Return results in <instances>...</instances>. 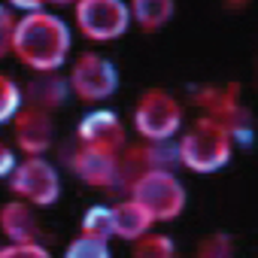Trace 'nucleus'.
Segmentation results:
<instances>
[{"label":"nucleus","mask_w":258,"mask_h":258,"mask_svg":"<svg viewBox=\"0 0 258 258\" xmlns=\"http://www.w3.org/2000/svg\"><path fill=\"white\" fill-rule=\"evenodd\" d=\"M67 85L76 97H82L88 103H100V100L112 97V91L118 88V70L109 58H103L97 52H85L73 61Z\"/></svg>","instance_id":"423d86ee"},{"label":"nucleus","mask_w":258,"mask_h":258,"mask_svg":"<svg viewBox=\"0 0 258 258\" xmlns=\"http://www.w3.org/2000/svg\"><path fill=\"white\" fill-rule=\"evenodd\" d=\"M0 258H52L46 246L34 243H10V246H0Z\"/></svg>","instance_id":"aec40b11"},{"label":"nucleus","mask_w":258,"mask_h":258,"mask_svg":"<svg viewBox=\"0 0 258 258\" xmlns=\"http://www.w3.org/2000/svg\"><path fill=\"white\" fill-rule=\"evenodd\" d=\"M16 170V152L10 149V146H4V143H0V179H4V176H10Z\"/></svg>","instance_id":"4be33fe9"},{"label":"nucleus","mask_w":258,"mask_h":258,"mask_svg":"<svg viewBox=\"0 0 258 258\" xmlns=\"http://www.w3.org/2000/svg\"><path fill=\"white\" fill-rule=\"evenodd\" d=\"M7 4L16 7V10H22V13H40L46 7V0H7Z\"/></svg>","instance_id":"5701e85b"},{"label":"nucleus","mask_w":258,"mask_h":258,"mask_svg":"<svg viewBox=\"0 0 258 258\" xmlns=\"http://www.w3.org/2000/svg\"><path fill=\"white\" fill-rule=\"evenodd\" d=\"M152 222L155 219L134 198H127V201L112 207V234L121 237V240H140L143 234H149Z\"/></svg>","instance_id":"ddd939ff"},{"label":"nucleus","mask_w":258,"mask_h":258,"mask_svg":"<svg viewBox=\"0 0 258 258\" xmlns=\"http://www.w3.org/2000/svg\"><path fill=\"white\" fill-rule=\"evenodd\" d=\"M234 255V240L228 234H210L201 246L195 258H231Z\"/></svg>","instance_id":"6ab92c4d"},{"label":"nucleus","mask_w":258,"mask_h":258,"mask_svg":"<svg viewBox=\"0 0 258 258\" xmlns=\"http://www.w3.org/2000/svg\"><path fill=\"white\" fill-rule=\"evenodd\" d=\"M0 231L10 243H34L40 234L37 216L25 201H10L0 207Z\"/></svg>","instance_id":"9b49d317"},{"label":"nucleus","mask_w":258,"mask_h":258,"mask_svg":"<svg viewBox=\"0 0 258 258\" xmlns=\"http://www.w3.org/2000/svg\"><path fill=\"white\" fill-rule=\"evenodd\" d=\"M134 127L137 134L149 143H164L173 140L182 127V106L173 94L161 91V88H149L143 91V97L137 100L134 109Z\"/></svg>","instance_id":"20e7f679"},{"label":"nucleus","mask_w":258,"mask_h":258,"mask_svg":"<svg viewBox=\"0 0 258 258\" xmlns=\"http://www.w3.org/2000/svg\"><path fill=\"white\" fill-rule=\"evenodd\" d=\"M131 198L155 219L170 222L185 210V185L173 176V170H146L131 182Z\"/></svg>","instance_id":"7ed1b4c3"},{"label":"nucleus","mask_w":258,"mask_h":258,"mask_svg":"<svg viewBox=\"0 0 258 258\" xmlns=\"http://www.w3.org/2000/svg\"><path fill=\"white\" fill-rule=\"evenodd\" d=\"M46 4H52V7H73L76 0H46Z\"/></svg>","instance_id":"b1692460"},{"label":"nucleus","mask_w":258,"mask_h":258,"mask_svg":"<svg viewBox=\"0 0 258 258\" xmlns=\"http://www.w3.org/2000/svg\"><path fill=\"white\" fill-rule=\"evenodd\" d=\"M64 258H112L109 243L103 237H91V234H79L76 240H70V246L64 249Z\"/></svg>","instance_id":"f3484780"},{"label":"nucleus","mask_w":258,"mask_h":258,"mask_svg":"<svg viewBox=\"0 0 258 258\" xmlns=\"http://www.w3.org/2000/svg\"><path fill=\"white\" fill-rule=\"evenodd\" d=\"M76 137L85 146H100V149H109V152H121L124 149L121 118L115 112H109V109H91V112H85L79 118Z\"/></svg>","instance_id":"9d476101"},{"label":"nucleus","mask_w":258,"mask_h":258,"mask_svg":"<svg viewBox=\"0 0 258 258\" xmlns=\"http://www.w3.org/2000/svg\"><path fill=\"white\" fill-rule=\"evenodd\" d=\"M22 94H25L28 106H37V109L52 112V109H58V106L67 100L70 85H67V79L58 76V73H37V79H31Z\"/></svg>","instance_id":"f8f14e48"},{"label":"nucleus","mask_w":258,"mask_h":258,"mask_svg":"<svg viewBox=\"0 0 258 258\" xmlns=\"http://www.w3.org/2000/svg\"><path fill=\"white\" fill-rule=\"evenodd\" d=\"M76 28L94 43L118 40L131 28V10L124 0H76L73 4Z\"/></svg>","instance_id":"39448f33"},{"label":"nucleus","mask_w":258,"mask_h":258,"mask_svg":"<svg viewBox=\"0 0 258 258\" xmlns=\"http://www.w3.org/2000/svg\"><path fill=\"white\" fill-rule=\"evenodd\" d=\"M10 188L34 207H52L61 195V179L43 155H28L10 173Z\"/></svg>","instance_id":"0eeeda50"},{"label":"nucleus","mask_w":258,"mask_h":258,"mask_svg":"<svg viewBox=\"0 0 258 258\" xmlns=\"http://www.w3.org/2000/svg\"><path fill=\"white\" fill-rule=\"evenodd\" d=\"M16 121V143L25 155H43L52 146L55 137V124H52V112L37 109V106H22Z\"/></svg>","instance_id":"1a4fd4ad"},{"label":"nucleus","mask_w":258,"mask_h":258,"mask_svg":"<svg viewBox=\"0 0 258 258\" xmlns=\"http://www.w3.org/2000/svg\"><path fill=\"white\" fill-rule=\"evenodd\" d=\"M25 106V94L16 85V79H10L7 73H0V124H7L19 115V109Z\"/></svg>","instance_id":"2eb2a0df"},{"label":"nucleus","mask_w":258,"mask_h":258,"mask_svg":"<svg viewBox=\"0 0 258 258\" xmlns=\"http://www.w3.org/2000/svg\"><path fill=\"white\" fill-rule=\"evenodd\" d=\"M176 258H179V255H176Z\"/></svg>","instance_id":"393cba45"},{"label":"nucleus","mask_w":258,"mask_h":258,"mask_svg":"<svg viewBox=\"0 0 258 258\" xmlns=\"http://www.w3.org/2000/svg\"><path fill=\"white\" fill-rule=\"evenodd\" d=\"M127 10H131V19L143 31H158V28H164L173 19L176 4L173 0H131Z\"/></svg>","instance_id":"4468645a"},{"label":"nucleus","mask_w":258,"mask_h":258,"mask_svg":"<svg viewBox=\"0 0 258 258\" xmlns=\"http://www.w3.org/2000/svg\"><path fill=\"white\" fill-rule=\"evenodd\" d=\"M70 46H73V34L61 16L40 10L16 19L13 52L25 67L37 73H55L58 67H64Z\"/></svg>","instance_id":"f257e3e1"},{"label":"nucleus","mask_w":258,"mask_h":258,"mask_svg":"<svg viewBox=\"0 0 258 258\" xmlns=\"http://www.w3.org/2000/svg\"><path fill=\"white\" fill-rule=\"evenodd\" d=\"M118 155L121 152H109V149H100V146L79 143V149L70 158V167L85 185L112 188V185L121 182V161H118Z\"/></svg>","instance_id":"6e6552de"},{"label":"nucleus","mask_w":258,"mask_h":258,"mask_svg":"<svg viewBox=\"0 0 258 258\" xmlns=\"http://www.w3.org/2000/svg\"><path fill=\"white\" fill-rule=\"evenodd\" d=\"M13 34H16V16L10 7H0V58L13 52Z\"/></svg>","instance_id":"412c9836"},{"label":"nucleus","mask_w":258,"mask_h":258,"mask_svg":"<svg viewBox=\"0 0 258 258\" xmlns=\"http://www.w3.org/2000/svg\"><path fill=\"white\" fill-rule=\"evenodd\" d=\"M231 155L234 140L228 127L213 115H201L179 140V164H185L195 173H216L231 161Z\"/></svg>","instance_id":"f03ea898"},{"label":"nucleus","mask_w":258,"mask_h":258,"mask_svg":"<svg viewBox=\"0 0 258 258\" xmlns=\"http://www.w3.org/2000/svg\"><path fill=\"white\" fill-rule=\"evenodd\" d=\"M82 234L109 240V237H112V207H103V204L91 207V210L82 216Z\"/></svg>","instance_id":"a211bd4d"},{"label":"nucleus","mask_w":258,"mask_h":258,"mask_svg":"<svg viewBox=\"0 0 258 258\" xmlns=\"http://www.w3.org/2000/svg\"><path fill=\"white\" fill-rule=\"evenodd\" d=\"M134 243V258H176V246L167 234H143Z\"/></svg>","instance_id":"dca6fc26"}]
</instances>
